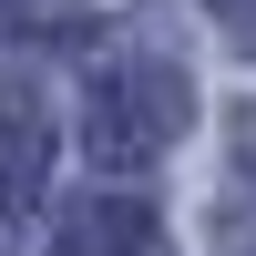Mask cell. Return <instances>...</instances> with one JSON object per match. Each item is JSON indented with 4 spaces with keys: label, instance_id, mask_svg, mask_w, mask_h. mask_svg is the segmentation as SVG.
I'll list each match as a JSON object with an SVG mask.
<instances>
[{
    "label": "cell",
    "instance_id": "cell-4",
    "mask_svg": "<svg viewBox=\"0 0 256 256\" xmlns=\"http://www.w3.org/2000/svg\"><path fill=\"white\" fill-rule=\"evenodd\" d=\"M205 10H216L226 41H256V0H205Z\"/></svg>",
    "mask_w": 256,
    "mask_h": 256
},
{
    "label": "cell",
    "instance_id": "cell-5",
    "mask_svg": "<svg viewBox=\"0 0 256 256\" xmlns=\"http://www.w3.org/2000/svg\"><path fill=\"white\" fill-rule=\"evenodd\" d=\"M236 154H246V174H256V113H246V123H236Z\"/></svg>",
    "mask_w": 256,
    "mask_h": 256
},
{
    "label": "cell",
    "instance_id": "cell-2",
    "mask_svg": "<svg viewBox=\"0 0 256 256\" xmlns=\"http://www.w3.org/2000/svg\"><path fill=\"white\" fill-rule=\"evenodd\" d=\"M52 195V92L31 72H0V205L31 216Z\"/></svg>",
    "mask_w": 256,
    "mask_h": 256
},
{
    "label": "cell",
    "instance_id": "cell-3",
    "mask_svg": "<svg viewBox=\"0 0 256 256\" xmlns=\"http://www.w3.org/2000/svg\"><path fill=\"white\" fill-rule=\"evenodd\" d=\"M62 256H164V216L144 195H82L62 216Z\"/></svg>",
    "mask_w": 256,
    "mask_h": 256
},
{
    "label": "cell",
    "instance_id": "cell-1",
    "mask_svg": "<svg viewBox=\"0 0 256 256\" xmlns=\"http://www.w3.org/2000/svg\"><path fill=\"white\" fill-rule=\"evenodd\" d=\"M195 123V82L174 72V62H102L92 92H82V144H92V164H113V174H144V164L174 154V134Z\"/></svg>",
    "mask_w": 256,
    "mask_h": 256
}]
</instances>
